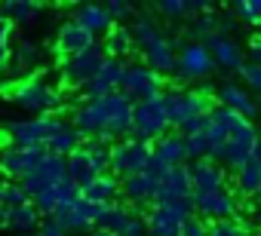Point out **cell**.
<instances>
[{"label": "cell", "mask_w": 261, "mask_h": 236, "mask_svg": "<svg viewBox=\"0 0 261 236\" xmlns=\"http://www.w3.org/2000/svg\"><path fill=\"white\" fill-rule=\"evenodd\" d=\"M129 123H133V101L123 92L80 101L77 110L71 113V126L83 141H123L129 138Z\"/></svg>", "instance_id": "6da1fadb"}, {"label": "cell", "mask_w": 261, "mask_h": 236, "mask_svg": "<svg viewBox=\"0 0 261 236\" xmlns=\"http://www.w3.org/2000/svg\"><path fill=\"white\" fill-rule=\"evenodd\" d=\"M163 107H166V120L172 129H185L194 120L212 110V92L209 89H163Z\"/></svg>", "instance_id": "7a4b0ae2"}, {"label": "cell", "mask_w": 261, "mask_h": 236, "mask_svg": "<svg viewBox=\"0 0 261 236\" xmlns=\"http://www.w3.org/2000/svg\"><path fill=\"white\" fill-rule=\"evenodd\" d=\"M10 101L19 104L22 110H28L31 116H49V113L59 116V110L65 104L62 92L46 77H28V80H22L19 86L10 89Z\"/></svg>", "instance_id": "3957f363"}, {"label": "cell", "mask_w": 261, "mask_h": 236, "mask_svg": "<svg viewBox=\"0 0 261 236\" xmlns=\"http://www.w3.org/2000/svg\"><path fill=\"white\" fill-rule=\"evenodd\" d=\"M166 132H169V120H166V107H163L160 95L133 104V123H129V138L133 141L154 144Z\"/></svg>", "instance_id": "277c9868"}, {"label": "cell", "mask_w": 261, "mask_h": 236, "mask_svg": "<svg viewBox=\"0 0 261 236\" xmlns=\"http://www.w3.org/2000/svg\"><path fill=\"white\" fill-rule=\"evenodd\" d=\"M62 123L65 120L56 116V113H49V116H31V120L13 123L7 129V138H10L13 148H22V151H46L49 138L59 132Z\"/></svg>", "instance_id": "5b68a950"}, {"label": "cell", "mask_w": 261, "mask_h": 236, "mask_svg": "<svg viewBox=\"0 0 261 236\" xmlns=\"http://www.w3.org/2000/svg\"><path fill=\"white\" fill-rule=\"evenodd\" d=\"M148 160H151V144L133 141V138L114 141L111 144V154H108V175H114L117 181L133 178V175L145 172Z\"/></svg>", "instance_id": "8992f818"}, {"label": "cell", "mask_w": 261, "mask_h": 236, "mask_svg": "<svg viewBox=\"0 0 261 236\" xmlns=\"http://www.w3.org/2000/svg\"><path fill=\"white\" fill-rule=\"evenodd\" d=\"M240 209H243V199H237L230 187L212 190V193H191V212L200 215L203 224L237 221L240 218Z\"/></svg>", "instance_id": "52a82bcc"}, {"label": "cell", "mask_w": 261, "mask_h": 236, "mask_svg": "<svg viewBox=\"0 0 261 236\" xmlns=\"http://www.w3.org/2000/svg\"><path fill=\"white\" fill-rule=\"evenodd\" d=\"M252 157H258V135H255V126L249 123L246 129H240L237 135L224 138L218 148H212L209 160L218 163V166H230V169H240L243 163H249Z\"/></svg>", "instance_id": "ba28073f"}, {"label": "cell", "mask_w": 261, "mask_h": 236, "mask_svg": "<svg viewBox=\"0 0 261 236\" xmlns=\"http://www.w3.org/2000/svg\"><path fill=\"white\" fill-rule=\"evenodd\" d=\"M95 230H105L111 236H145V221L139 209L126 202H111V205H101L95 218Z\"/></svg>", "instance_id": "9c48e42d"}, {"label": "cell", "mask_w": 261, "mask_h": 236, "mask_svg": "<svg viewBox=\"0 0 261 236\" xmlns=\"http://www.w3.org/2000/svg\"><path fill=\"white\" fill-rule=\"evenodd\" d=\"M98 212H101L98 205H92V202H86L83 196H77V199L59 205V209L49 215V221H53L65 236H77V233H89V230L95 227Z\"/></svg>", "instance_id": "30bf717a"}, {"label": "cell", "mask_w": 261, "mask_h": 236, "mask_svg": "<svg viewBox=\"0 0 261 236\" xmlns=\"http://www.w3.org/2000/svg\"><path fill=\"white\" fill-rule=\"evenodd\" d=\"M212 68L215 65H212L203 43H197V40L178 43V49H175V74L172 77H178L181 83H197V80H206L212 74Z\"/></svg>", "instance_id": "8fae6325"}, {"label": "cell", "mask_w": 261, "mask_h": 236, "mask_svg": "<svg viewBox=\"0 0 261 236\" xmlns=\"http://www.w3.org/2000/svg\"><path fill=\"white\" fill-rule=\"evenodd\" d=\"M194 218L191 202H175V205H151V212L142 218L145 221V236H178L181 227Z\"/></svg>", "instance_id": "7c38bea8"}, {"label": "cell", "mask_w": 261, "mask_h": 236, "mask_svg": "<svg viewBox=\"0 0 261 236\" xmlns=\"http://www.w3.org/2000/svg\"><path fill=\"white\" fill-rule=\"evenodd\" d=\"M120 92L133 101V104H136V101H148V98L163 95V80H160L154 71H148L142 62H126Z\"/></svg>", "instance_id": "4fadbf2b"}, {"label": "cell", "mask_w": 261, "mask_h": 236, "mask_svg": "<svg viewBox=\"0 0 261 236\" xmlns=\"http://www.w3.org/2000/svg\"><path fill=\"white\" fill-rule=\"evenodd\" d=\"M101 62H105L101 43H92L89 49H83V52H77V55H68V58L62 62V68H59L62 83L71 86V89H83V86L95 77V71L101 68Z\"/></svg>", "instance_id": "5bb4252c"}, {"label": "cell", "mask_w": 261, "mask_h": 236, "mask_svg": "<svg viewBox=\"0 0 261 236\" xmlns=\"http://www.w3.org/2000/svg\"><path fill=\"white\" fill-rule=\"evenodd\" d=\"M175 202H191V178H188V166H175L166 169L163 178L154 187V199L151 205H175Z\"/></svg>", "instance_id": "9a60e30c"}, {"label": "cell", "mask_w": 261, "mask_h": 236, "mask_svg": "<svg viewBox=\"0 0 261 236\" xmlns=\"http://www.w3.org/2000/svg\"><path fill=\"white\" fill-rule=\"evenodd\" d=\"M62 178H65V160H59V157H53V154H43L40 163H37L19 184H22V190H25L28 199H31V196H37V193L49 190L53 184H59Z\"/></svg>", "instance_id": "2e32d148"}, {"label": "cell", "mask_w": 261, "mask_h": 236, "mask_svg": "<svg viewBox=\"0 0 261 236\" xmlns=\"http://www.w3.org/2000/svg\"><path fill=\"white\" fill-rule=\"evenodd\" d=\"M203 46H206L212 65H218V68H224V71H237V68L246 62L243 46L237 43L233 34H212V37L203 40Z\"/></svg>", "instance_id": "e0dca14e"}, {"label": "cell", "mask_w": 261, "mask_h": 236, "mask_svg": "<svg viewBox=\"0 0 261 236\" xmlns=\"http://www.w3.org/2000/svg\"><path fill=\"white\" fill-rule=\"evenodd\" d=\"M123 68H126V62H120V58H105L101 62V68L95 71V77L80 89L83 95H86V101L89 98H101V95H111V92H120V83H123Z\"/></svg>", "instance_id": "ac0fdd59"}, {"label": "cell", "mask_w": 261, "mask_h": 236, "mask_svg": "<svg viewBox=\"0 0 261 236\" xmlns=\"http://www.w3.org/2000/svg\"><path fill=\"white\" fill-rule=\"evenodd\" d=\"M46 151H22V148H13L7 144L4 151H0V175H4L7 181H22L43 157Z\"/></svg>", "instance_id": "d6986e66"}, {"label": "cell", "mask_w": 261, "mask_h": 236, "mask_svg": "<svg viewBox=\"0 0 261 236\" xmlns=\"http://www.w3.org/2000/svg\"><path fill=\"white\" fill-rule=\"evenodd\" d=\"M188 178H191V193H212V190H224L227 187V172L224 166L212 163V160H197L188 166Z\"/></svg>", "instance_id": "ffe728a7"}, {"label": "cell", "mask_w": 261, "mask_h": 236, "mask_svg": "<svg viewBox=\"0 0 261 236\" xmlns=\"http://www.w3.org/2000/svg\"><path fill=\"white\" fill-rule=\"evenodd\" d=\"M175 49H178V43L163 34L157 43H151L148 49H142V58H145L142 65H145L148 71H154L160 80H163V77H172V74H175Z\"/></svg>", "instance_id": "44dd1931"}, {"label": "cell", "mask_w": 261, "mask_h": 236, "mask_svg": "<svg viewBox=\"0 0 261 236\" xmlns=\"http://www.w3.org/2000/svg\"><path fill=\"white\" fill-rule=\"evenodd\" d=\"M151 157L166 166V169H175V166H188V154H185V138L178 132H166L160 135L154 144H151Z\"/></svg>", "instance_id": "7402d4cb"}, {"label": "cell", "mask_w": 261, "mask_h": 236, "mask_svg": "<svg viewBox=\"0 0 261 236\" xmlns=\"http://www.w3.org/2000/svg\"><path fill=\"white\" fill-rule=\"evenodd\" d=\"M98 175H101V172L95 169V163L89 160V154H86V148H83V144H80V148L65 160V178H68L77 190H83V187H86L89 181H95Z\"/></svg>", "instance_id": "603a6c76"}, {"label": "cell", "mask_w": 261, "mask_h": 236, "mask_svg": "<svg viewBox=\"0 0 261 236\" xmlns=\"http://www.w3.org/2000/svg\"><path fill=\"white\" fill-rule=\"evenodd\" d=\"M258 190H261V160L252 157L249 163L233 169V196L249 202V199H255Z\"/></svg>", "instance_id": "cb8c5ba5"}, {"label": "cell", "mask_w": 261, "mask_h": 236, "mask_svg": "<svg viewBox=\"0 0 261 236\" xmlns=\"http://www.w3.org/2000/svg\"><path fill=\"white\" fill-rule=\"evenodd\" d=\"M154 187H157V178H151L148 172H139L133 178H123L120 181V193H123L126 205H133V209L151 202L154 199Z\"/></svg>", "instance_id": "d4e9b609"}, {"label": "cell", "mask_w": 261, "mask_h": 236, "mask_svg": "<svg viewBox=\"0 0 261 236\" xmlns=\"http://www.w3.org/2000/svg\"><path fill=\"white\" fill-rule=\"evenodd\" d=\"M71 22H77L83 31H89L92 37H105L111 28H114V22H111V16L105 13V7L101 4H80L77 10H74V19Z\"/></svg>", "instance_id": "484cf974"}, {"label": "cell", "mask_w": 261, "mask_h": 236, "mask_svg": "<svg viewBox=\"0 0 261 236\" xmlns=\"http://www.w3.org/2000/svg\"><path fill=\"white\" fill-rule=\"evenodd\" d=\"M95 43V37L89 34V31H83L77 22H65L62 28H59V34H56V49L68 58V55H77V52H83V49H89Z\"/></svg>", "instance_id": "4316f807"}, {"label": "cell", "mask_w": 261, "mask_h": 236, "mask_svg": "<svg viewBox=\"0 0 261 236\" xmlns=\"http://www.w3.org/2000/svg\"><path fill=\"white\" fill-rule=\"evenodd\" d=\"M218 101H221V107H227V110L246 116V120L252 123V116H255V98H252V92H246L243 86L224 83V86L218 89Z\"/></svg>", "instance_id": "83f0119b"}, {"label": "cell", "mask_w": 261, "mask_h": 236, "mask_svg": "<svg viewBox=\"0 0 261 236\" xmlns=\"http://www.w3.org/2000/svg\"><path fill=\"white\" fill-rule=\"evenodd\" d=\"M80 196L86 199V202H92V205H111V202H117V196H120V181L114 178V175H98L95 181H89L83 190H80Z\"/></svg>", "instance_id": "f1b7e54d"}, {"label": "cell", "mask_w": 261, "mask_h": 236, "mask_svg": "<svg viewBox=\"0 0 261 236\" xmlns=\"http://www.w3.org/2000/svg\"><path fill=\"white\" fill-rule=\"evenodd\" d=\"M43 4L37 0H10V4H0V19H4L10 28L13 25H31L37 16H43Z\"/></svg>", "instance_id": "f546056e"}, {"label": "cell", "mask_w": 261, "mask_h": 236, "mask_svg": "<svg viewBox=\"0 0 261 236\" xmlns=\"http://www.w3.org/2000/svg\"><path fill=\"white\" fill-rule=\"evenodd\" d=\"M37 227H40V215H37V209L31 202L7 209V227L4 230H13L16 236H34Z\"/></svg>", "instance_id": "4dcf8cb0"}, {"label": "cell", "mask_w": 261, "mask_h": 236, "mask_svg": "<svg viewBox=\"0 0 261 236\" xmlns=\"http://www.w3.org/2000/svg\"><path fill=\"white\" fill-rule=\"evenodd\" d=\"M129 37H133V49H148L151 43H157L163 37V28L154 16H136L133 28H129Z\"/></svg>", "instance_id": "1f68e13d"}, {"label": "cell", "mask_w": 261, "mask_h": 236, "mask_svg": "<svg viewBox=\"0 0 261 236\" xmlns=\"http://www.w3.org/2000/svg\"><path fill=\"white\" fill-rule=\"evenodd\" d=\"M80 144H83V138L77 135V129H74L71 123H62V126H59V132L49 138L46 154H53V157H59V160H68Z\"/></svg>", "instance_id": "d6a6232c"}, {"label": "cell", "mask_w": 261, "mask_h": 236, "mask_svg": "<svg viewBox=\"0 0 261 236\" xmlns=\"http://www.w3.org/2000/svg\"><path fill=\"white\" fill-rule=\"evenodd\" d=\"M101 52H105V58H120V62H126V55L133 52V37H129V28L114 25V28L105 34Z\"/></svg>", "instance_id": "836d02e7"}, {"label": "cell", "mask_w": 261, "mask_h": 236, "mask_svg": "<svg viewBox=\"0 0 261 236\" xmlns=\"http://www.w3.org/2000/svg\"><path fill=\"white\" fill-rule=\"evenodd\" d=\"M25 202H28V193L22 190L19 181L0 178V209H16V205H25Z\"/></svg>", "instance_id": "e575fe53"}, {"label": "cell", "mask_w": 261, "mask_h": 236, "mask_svg": "<svg viewBox=\"0 0 261 236\" xmlns=\"http://www.w3.org/2000/svg\"><path fill=\"white\" fill-rule=\"evenodd\" d=\"M230 13L249 28H255L261 22V4L258 0H237V4H230Z\"/></svg>", "instance_id": "d590c367"}, {"label": "cell", "mask_w": 261, "mask_h": 236, "mask_svg": "<svg viewBox=\"0 0 261 236\" xmlns=\"http://www.w3.org/2000/svg\"><path fill=\"white\" fill-rule=\"evenodd\" d=\"M206 236H252L243 221H215L206 224Z\"/></svg>", "instance_id": "8d00e7d4"}, {"label": "cell", "mask_w": 261, "mask_h": 236, "mask_svg": "<svg viewBox=\"0 0 261 236\" xmlns=\"http://www.w3.org/2000/svg\"><path fill=\"white\" fill-rule=\"evenodd\" d=\"M237 74L243 77V89L246 92H255V89H261V62H243L240 68H237Z\"/></svg>", "instance_id": "74e56055"}, {"label": "cell", "mask_w": 261, "mask_h": 236, "mask_svg": "<svg viewBox=\"0 0 261 236\" xmlns=\"http://www.w3.org/2000/svg\"><path fill=\"white\" fill-rule=\"evenodd\" d=\"M13 52H16V65L19 68H34L37 62H40V49L34 46V43H19V46H13Z\"/></svg>", "instance_id": "f35d334b"}, {"label": "cell", "mask_w": 261, "mask_h": 236, "mask_svg": "<svg viewBox=\"0 0 261 236\" xmlns=\"http://www.w3.org/2000/svg\"><path fill=\"white\" fill-rule=\"evenodd\" d=\"M105 13L111 16V22H123L129 16H136V7L126 4V0H111V4H105Z\"/></svg>", "instance_id": "ab89813d"}, {"label": "cell", "mask_w": 261, "mask_h": 236, "mask_svg": "<svg viewBox=\"0 0 261 236\" xmlns=\"http://www.w3.org/2000/svg\"><path fill=\"white\" fill-rule=\"evenodd\" d=\"M13 58V28L0 19V65H7Z\"/></svg>", "instance_id": "60d3db41"}, {"label": "cell", "mask_w": 261, "mask_h": 236, "mask_svg": "<svg viewBox=\"0 0 261 236\" xmlns=\"http://www.w3.org/2000/svg\"><path fill=\"white\" fill-rule=\"evenodd\" d=\"M178 236H206V224H200V218H191V221L181 227Z\"/></svg>", "instance_id": "b9f144b4"}, {"label": "cell", "mask_w": 261, "mask_h": 236, "mask_svg": "<svg viewBox=\"0 0 261 236\" xmlns=\"http://www.w3.org/2000/svg\"><path fill=\"white\" fill-rule=\"evenodd\" d=\"M34 236H65V233H62L53 221H43V224L37 227V233H34Z\"/></svg>", "instance_id": "7bdbcfd3"}, {"label": "cell", "mask_w": 261, "mask_h": 236, "mask_svg": "<svg viewBox=\"0 0 261 236\" xmlns=\"http://www.w3.org/2000/svg\"><path fill=\"white\" fill-rule=\"evenodd\" d=\"M249 52H252V58H249V62H258V58H261V40H258V37H252Z\"/></svg>", "instance_id": "ee69618b"}, {"label": "cell", "mask_w": 261, "mask_h": 236, "mask_svg": "<svg viewBox=\"0 0 261 236\" xmlns=\"http://www.w3.org/2000/svg\"><path fill=\"white\" fill-rule=\"evenodd\" d=\"M7 227V209H0V230Z\"/></svg>", "instance_id": "f6af8a7d"}, {"label": "cell", "mask_w": 261, "mask_h": 236, "mask_svg": "<svg viewBox=\"0 0 261 236\" xmlns=\"http://www.w3.org/2000/svg\"><path fill=\"white\" fill-rule=\"evenodd\" d=\"M86 236H111V233H105V230H95V227H92V230H89Z\"/></svg>", "instance_id": "bcb514c9"}]
</instances>
